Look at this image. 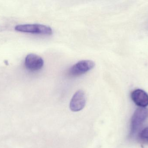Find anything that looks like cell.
I'll return each instance as SVG.
<instances>
[{
	"label": "cell",
	"mask_w": 148,
	"mask_h": 148,
	"mask_svg": "<svg viewBox=\"0 0 148 148\" xmlns=\"http://www.w3.org/2000/svg\"><path fill=\"white\" fill-rule=\"evenodd\" d=\"M15 30L19 32L43 35H50L53 34V30L51 27L38 23L16 25Z\"/></svg>",
	"instance_id": "obj_1"
},
{
	"label": "cell",
	"mask_w": 148,
	"mask_h": 148,
	"mask_svg": "<svg viewBox=\"0 0 148 148\" xmlns=\"http://www.w3.org/2000/svg\"><path fill=\"white\" fill-rule=\"evenodd\" d=\"M148 118V109L140 107L136 110L131 118L130 136H133L137 133Z\"/></svg>",
	"instance_id": "obj_2"
},
{
	"label": "cell",
	"mask_w": 148,
	"mask_h": 148,
	"mask_svg": "<svg viewBox=\"0 0 148 148\" xmlns=\"http://www.w3.org/2000/svg\"><path fill=\"white\" fill-rule=\"evenodd\" d=\"M95 63L91 60L79 61L73 65L69 70V74L73 76H80L94 68Z\"/></svg>",
	"instance_id": "obj_3"
},
{
	"label": "cell",
	"mask_w": 148,
	"mask_h": 148,
	"mask_svg": "<svg viewBox=\"0 0 148 148\" xmlns=\"http://www.w3.org/2000/svg\"><path fill=\"white\" fill-rule=\"evenodd\" d=\"M24 65L28 70L36 71L42 68L44 65V61L40 56L30 54L26 56L24 61Z\"/></svg>",
	"instance_id": "obj_4"
},
{
	"label": "cell",
	"mask_w": 148,
	"mask_h": 148,
	"mask_svg": "<svg viewBox=\"0 0 148 148\" xmlns=\"http://www.w3.org/2000/svg\"><path fill=\"white\" fill-rule=\"evenodd\" d=\"M86 96L85 92L82 89L77 91L73 96L70 103V108L73 112H78L85 107Z\"/></svg>",
	"instance_id": "obj_5"
},
{
	"label": "cell",
	"mask_w": 148,
	"mask_h": 148,
	"mask_svg": "<svg viewBox=\"0 0 148 148\" xmlns=\"http://www.w3.org/2000/svg\"><path fill=\"white\" fill-rule=\"evenodd\" d=\"M132 101L140 107L145 108L148 106V94L144 90L136 89L131 94Z\"/></svg>",
	"instance_id": "obj_6"
},
{
	"label": "cell",
	"mask_w": 148,
	"mask_h": 148,
	"mask_svg": "<svg viewBox=\"0 0 148 148\" xmlns=\"http://www.w3.org/2000/svg\"><path fill=\"white\" fill-rule=\"evenodd\" d=\"M139 137L141 140L148 142V127L145 128L140 132Z\"/></svg>",
	"instance_id": "obj_7"
}]
</instances>
